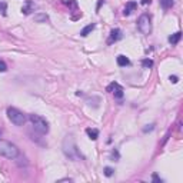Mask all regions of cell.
I'll use <instances>...</instances> for the list:
<instances>
[{"label": "cell", "mask_w": 183, "mask_h": 183, "mask_svg": "<svg viewBox=\"0 0 183 183\" xmlns=\"http://www.w3.org/2000/svg\"><path fill=\"white\" fill-rule=\"evenodd\" d=\"M20 155L19 152V147L12 143V142H7V140H0V156H3L6 159H17Z\"/></svg>", "instance_id": "obj_1"}, {"label": "cell", "mask_w": 183, "mask_h": 183, "mask_svg": "<svg viewBox=\"0 0 183 183\" xmlns=\"http://www.w3.org/2000/svg\"><path fill=\"white\" fill-rule=\"evenodd\" d=\"M63 152L65 155L72 160H77L79 157H82V155L77 150V146L75 143V139L72 136H66L65 140H63Z\"/></svg>", "instance_id": "obj_2"}, {"label": "cell", "mask_w": 183, "mask_h": 183, "mask_svg": "<svg viewBox=\"0 0 183 183\" xmlns=\"http://www.w3.org/2000/svg\"><path fill=\"white\" fill-rule=\"evenodd\" d=\"M29 120H30V123H32L33 129L37 132V133H40V135H46L47 132H49V123H47V120L44 118H42L40 114H30L29 116Z\"/></svg>", "instance_id": "obj_3"}, {"label": "cell", "mask_w": 183, "mask_h": 183, "mask_svg": "<svg viewBox=\"0 0 183 183\" xmlns=\"http://www.w3.org/2000/svg\"><path fill=\"white\" fill-rule=\"evenodd\" d=\"M137 29H139V32L142 34H145V36H149L152 33V19L149 14H140V17L137 19Z\"/></svg>", "instance_id": "obj_4"}, {"label": "cell", "mask_w": 183, "mask_h": 183, "mask_svg": "<svg viewBox=\"0 0 183 183\" xmlns=\"http://www.w3.org/2000/svg\"><path fill=\"white\" fill-rule=\"evenodd\" d=\"M7 118H9L10 122L13 123V125H16V126H23L24 122H26V116L16 107L7 109Z\"/></svg>", "instance_id": "obj_5"}, {"label": "cell", "mask_w": 183, "mask_h": 183, "mask_svg": "<svg viewBox=\"0 0 183 183\" xmlns=\"http://www.w3.org/2000/svg\"><path fill=\"white\" fill-rule=\"evenodd\" d=\"M107 92H112L113 94H114V97H118V99H122L123 97V87L119 83H110V85L107 86Z\"/></svg>", "instance_id": "obj_6"}, {"label": "cell", "mask_w": 183, "mask_h": 183, "mask_svg": "<svg viewBox=\"0 0 183 183\" xmlns=\"http://www.w3.org/2000/svg\"><path fill=\"white\" fill-rule=\"evenodd\" d=\"M120 37H122V32H120V29H112V30H110V36H109V39H107V43L109 44H112V43L118 42Z\"/></svg>", "instance_id": "obj_7"}, {"label": "cell", "mask_w": 183, "mask_h": 183, "mask_svg": "<svg viewBox=\"0 0 183 183\" xmlns=\"http://www.w3.org/2000/svg\"><path fill=\"white\" fill-rule=\"evenodd\" d=\"M34 9H36L34 2H33V0H26L23 7H22V13L23 14H30L32 12H34Z\"/></svg>", "instance_id": "obj_8"}, {"label": "cell", "mask_w": 183, "mask_h": 183, "mask_svg": "<svg viewBox=\"0 0 183 183\" xmlns=\"http://www.w3.org/2000/svg\"><path fill=\"white\" fill-rule=\"evenodd\" d=\"M136 7H137L136 2H127L126 7H125V10H123V14H125V16H129L132 12H135V10H136Z\"/></svg>", "instance_id": "obj_9"}, {"label": "cell", "mask_w": 183, "mask_h": 183, "mask_svg": "<svg viewBox=\"0 0 183 183\" xmlns=\"http://www.w3.org/2000/svg\"><path fill=\"white\" fill-rule=\"evenodd\" d=\"M34 22H37V23H46V22H49V16H47L46 13L34 14Z\"/></svg>", "instance_id": "obj_10"}, {"label": "cell", "mask_w": 183, "mask_h": 183, "mask_svg": "<svg viewBox=\"0 0 183 183\" xmlns=\"http://www.w3.org/2000/svg\"><path fill=\"white\" fill-rule=\"evenodd\" d=\"M118 65L119 66H129L130 65V60L127 59L126 56H123V55H120V56H118Z\"/></svg>", "instance_id": "obj_11"}, {"label": "cell", "mask_w": 183, "mask_h": 183, "mask_svg": "<svg viewBox=\"0 0 183 183\" xmlns=\"http://www.w3.org/2000/svg\"><path fill=\"white\" fill-rule=\"evenodd\" d=\"M86 133H87V136H89L92 140H96L99 137V132L96 130V129H90L89 127V129H86Z\"/></svg>", "instance_id": "obj_12"}, {"label": "cell", "mask_w": 183, "mask_h": 183, "mask_svg": "<svg viewBox=\"0 0 183 183\" xmlns=\"http://www.w3.org/2000/svg\"><path fill=\"white\" fill-rule=\"evenodd\" d=\"M180 37H182V33H180V32H176L174 34H172V36L169 37V42L172 43V44H176V43H179Z\"/></svg>", "instance_id": "obj_13"}, {"label": "cell", "mask_w": 183, "mask_h": 183, "mask_svg": "<svg viewBox=\"0 0 183 183\" xmlns=\"http://www.w3.org/2000/svg\"><path fill=\"white\" fill-rule=\"evenodd\" d=\"M93 30H94V24L92 23V24H89V26H86V27L83 29L82 32H80V34H82L83 37H86V36H87L89 33H92V32H93Z\"/></svg>", "instance_id": "obj_14"}, {"label": "cell", "mask_w": 183, "mask_h": 183, "mask_svg": "<svg viewBox=\"0 0 183 183\" xmlns=\"http://www.w3.org/2000/svg\"><path fill=\"white\" fill-rule=\"evenodd\" d=\"M62 3L69 6L70 9H76V7H77V2H76V0H62Z\"/></svg>", "instance_id": "obj_15"}, {"label": "cell", "mask_w": 183, "mask_h": 183, "mask_svg": "<svg viewBox=\"0 0 183 183\" xmlns=\"http://www.w3.org/2000/svg\"><path fill=\"white\" fill-rule=\"evenodd\" d=\"M160 5L163 6L164 9H169L173 6V0H160Z\"/></svg>", "instance_id": "obj_16"}, {"label": "cell", "mask_w": 183, "mask_h": 183, "mask_svg": "<svg viewBox=\"0 0 183 183\" xmlns=\"http://www.w3.org/2000/svg\"><path fill=\"white\" fill-rule=\"evenodd\" d=\"M142 65H143V67L149 69V67H152V66H153V60H150V59H145V60L142 62Z\"/></svg>", "instance_id": "obj_17"}, {"label": "cell", "mask_w": 183, "mask_h": 183, "mask_svg": "<svg viewBox=\"0 0 183 183\" xmlns=\"http://www.w3.org/2000/svg\"><path fill=\"white\" fill-rule=\"evenodd\" d=\"M6 9H7V5H6V2H0V13H2V14H6Z\"/></svg>", "instance_id": "obj_18"}, {"label": "cell", "mask_w": 183, "mask_h": 183, "mask_svg": "<svg viewBox=\"0 0 183 183\" xmlns=\"http://www.w3.org/2000/svg\"><path fill=\"white\" fill-rule=\"evenodd\" d=\"M113 172H114V170H113L112 167H104V174H106V176H112Z\"/></svg>", "instance_id": "obj_19"}, {"label": "cell", "mask_w": 183, "mask_h": 183, "mask_svg": "<svg viewBox=\"0 0 183 183\" xmlns=\"http://www.w3.org/2000/svg\"><path fill=\"white\" fill-rule=\"evenodd\" d=\"M7 70V66H6V63L3 60H0V72H6Z\"/></svg>", "instance_id": "obj_20"}, {"label": "cell", "mask_w": 183, "mask_h": 183, "mask_svg": "<svg viewBox=\"0 0 183 183\" xmlns=\"http://www.w3.org/2000/svg\"><path fill=\"white\" fill-rule=\"evenodd\" d=\"M152 180H153V182H156V183H162V179H160L156 173H153V176H152Z\"/></svg>", "instance_id": "obj_21"}, {"label": "cell", "mask_w": 183, "mask_h": 183, "mask_svg": "<svg viewBox=\"0 0 183 183\" xmlns=\"http://www.w3.org/2000/svg\"><path fill=\"white\" fill-rule=\"evenodd\" d=\"M169 80H170V82H172V83H178V82H179L178 76H170V77H169Z\"/></svg>", "instance_id": "obj_22"}, {"label": "cell", "mask_w": 183, "mask_h": 183, "mask_svg": "<svg viewBox=\"0 0 183 183\" xmlns=\"http://www.w3.org/2000/svg\"><path fill=\"white\" fill-rule=\"evenodd\" d=\"M62 182H73L72 179H60V180H57V183H62Z\"/></svg>", "instance_id": "obj_23"}, {"label": "cell", "mask_w": 183, "mask_h": 183, "mask_svg": "<svg viewBox=\"0 0 183 183\" xmlns=\"http://www.w3.org/2000/svg\"><path fill=\"white\" fill-rule=\"evenodd\" d=\"M152 129H153V125H150V126H149V127H145V129H143V132H147V130H152Z\"/></svg>", "instance_id": "obj_24"}, {"label": "cell", "mask_w": 183, "mask_h": 183, "mask_svg": "<svg viewBox=\"0 0 183 183\" xmlns=\"http://www.w3.org/2000/svg\"><path fill=\"white\" fill-rule=\"evenodd\" d=\"M112 157H113V159H114V157H116V159H118V157H119L118 152H113V153H112Z\"/></svg>", "instance_id": "obj_25"}, {"label": "cell", "mask_w": 183, "mask_h": 183, "mask_svg": "<svg viewBox=\"0 0 183 183\" xmlns=\"http://www.w3.org/2000/svg\"><path fill=\"white\" fill-rule=\"evenodd\" d=\"M142 3H143V5H147V3H150V0H142Z\"/></svg>", "instance_id": "obj_26"}, {"label": "cell", "mask_w": 183, "mask_h": 183, "mask_svg": "<svg viewBox=\"0 0 183 183\" xmlns=\"http://www.w3.org/2000/svg\"><path fill=\"white\" fill-rule=\"evenodd\" d=\"M0 135H2V130H0Z\"/></svg>", "instance_id": "obj_27"}]
</instances>
